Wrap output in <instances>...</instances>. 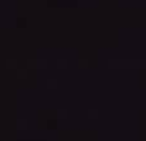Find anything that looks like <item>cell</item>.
Returning <instances> with one entry per match:
<instances>
[]
</instances>
